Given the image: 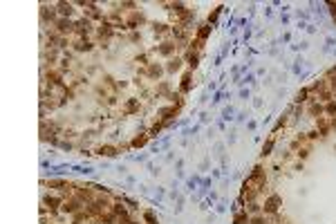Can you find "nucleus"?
Returning <instances> with one entry per match:
<instances>
[{
  "instance_id": "f257e3e1",
  "label": "nucleus",
  "mask_w": 336,
  "mask_h": 224,
  "mask_svg": "<svg viewBox=\"0 0 336 224\" xmlns=\"http://www.w3.org/2000/svg\"><path fill=\"white\" fill-rule=\"evenodd\" d=\"M76 31H78V34H88V31H90V23H88V20L76 23Z\"/></svg>"
},
{
  "instance_id": "f03ea898",
  "label": "nucleus",
  "mask_w": 336,
  "mask_h": 224,
  "mask_svg": "<svg viewBox=\"0 0 336 224\" xmlns=\"http://www.w3.org/2000/svg\"><path fill=\"white\" fill-rule=\"evenodd\" d=\"M58 31H72V23H67V20H58Z\"/></svg>"
},
{
  "instance_id": "7ed1b4c3",
  "label": "nucleus",
  "mask_w": 336,
  "mask_h": 224,
  "mask_svg": "<svg viewBox=\"0 0 336 224\" xmlns=\"http://www.w3.org/2000/svg\"><path fill=\"white\" fill-rule=\"evenodd\" d=\"M63 209H65V211H70V213L76 211V209H78V202H70V204H65Z\"/></svg>"
},
{
  "instance_id": "20e7f679",
  "label": "nucleus",
  "mask_w": 336,
  "mask_h": 224,
  "mask_svg": "<svg viewBox=\"0 0 336 224\" xmlns=\"http://www.w3.org/2000/svg\"><path fill=\"white\" fill-rule=\"evenodd\" d=\"M58 7H61V13H67V16L72 13V7H70V5H65V2H61Z\"/></svg>"
},
{
  "instance_id": "39448f33",
  "label": "nucleus",
  "mask_w": 336,
  "mask_h": 224,
  "mask_svg": "<svg viewBox=\"0 0 336 224\" xmlns=\"http://www.w3.org/2000/svg\"><path fill=\"white\" fill-rule=\"evenodd\" d=\"M101 155H114V148L105 146V148H101Z\"/></svg>"
},
{
  "instance_id": "423d86ee",
  "label": "nucleus",
  "mask_w": 336,
  "mask_h": 224,
  "mask_svg": "<svg viewBox=\"0 0 336 224\" xmlns=\"http://www.w3.org/2000/svg\"><path fill=\"white\" fill-rule=\"evenodd\" d=\"M146 222H148V224H157L155 217H153V213H146Z\"/></svg>"
},
{
  "instance_id": "0eeeda50",
  "label": "nucleus",
  "mask_w": 336,
  "mask_h": 224,
  "mask_svg": "<svg viewBox=\"0 0 336 224\" xmlns=\"http://www.w3.org/2000/svg\"><path fill=\"white\" fill-rule=\"evenodd\" d=\"M244 220H246V215H238V217H235V224H242Z\"/></svg>"
},
{
  "instance_id": "6e6552de",
  "label": "nucleus",
  "mask_w": 336,
  "mask_h": 224,
  "mask_svg": "<svg viewBox=\"0 0 336 224\" xmlns=\"http://www.w3.org/2000/svg\"><path fill=\"white\" fill-rule=\"evenodd\" d=\"M253 224H262V220H260V217H258V220H253Z\"/></svg>"
}]
</instances>
